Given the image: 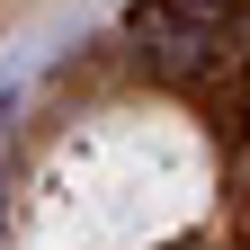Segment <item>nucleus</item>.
<instances>
[{
    "mask_svg": "<svg viewBox=\"0 0 250 250\" xmlns=\"http://www.w3.org/2000/svg\"><path fill=\"white\" fill-rule=\"evenodd\" d=\"M206 214V143L170 107L72 125L9 214V250H152Z\"/></svg>",
    "mask_w": 250,
    "mask_h": 250,
    "instance_id": "obj_1",
    "label": "nucleus"
}]
</instances>
